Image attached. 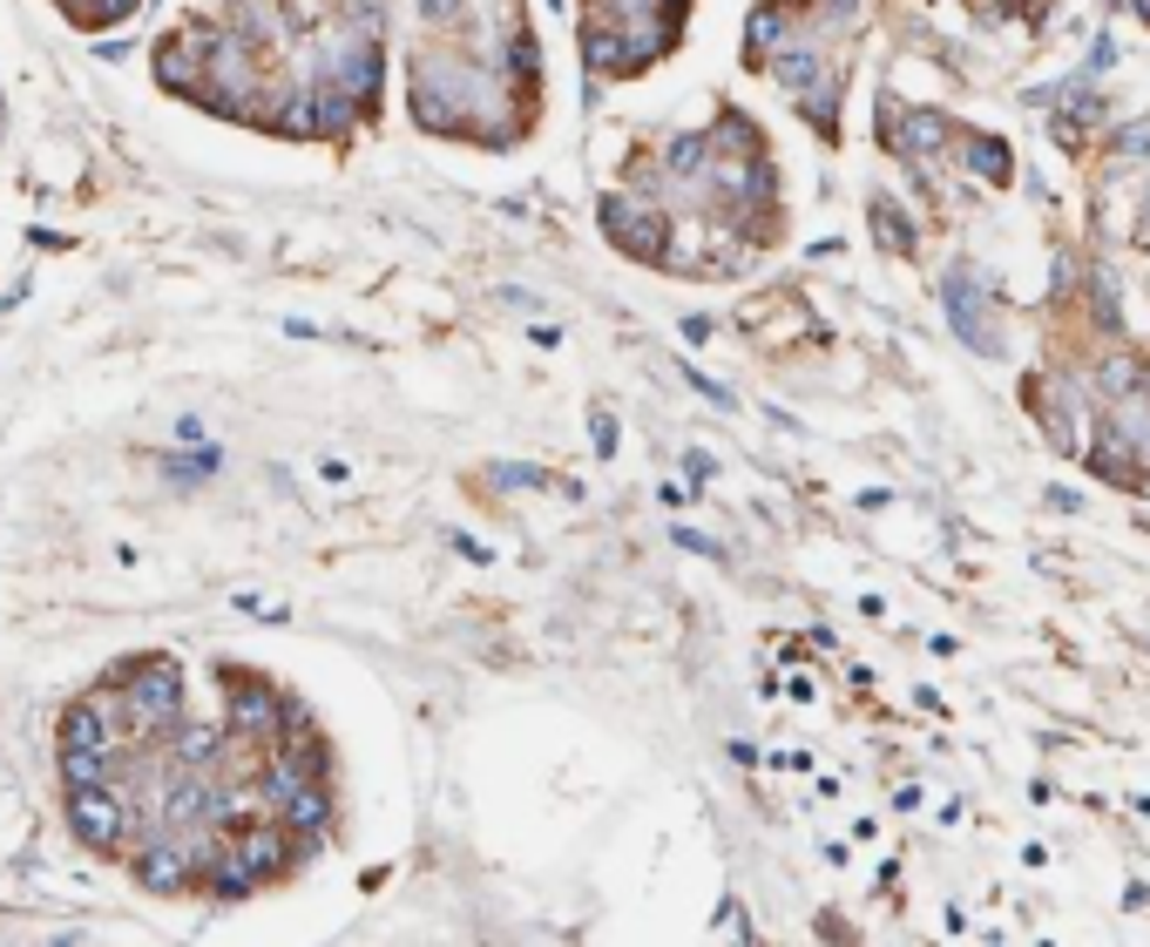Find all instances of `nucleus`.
Returning <instances> with one entry per match:
<instances>
[{
  "label": "nucleus",
  "mask_w": 1150,
  "mask_h": 947,
  "mask_svg": "<svg viewBox=\"0 0 1150 947\" xmlns=\"http://www.w3.org/2000/svg\"><path fill=\"white\" fill-rule=\"evenodd\" d=\"M1130 8H1137V14H1143V21H1150V0H1130Z\"/></svg>",
  "instance_id": "11"
},
{
  "label": "nucleus",
  "mask_w": 1150,
  "mask_h": 947,
  "mask_svg": "<svg viewBox=\"0 0 1150 947\" xmlns=\"http://www.w3.org/2000/svg\"><path fill=\"white\" fill-rule=\"evenodd\" d=\"M1137 379H1143V366H1137V360H1117V366H1103V386H1109V392H1130Z\"/></svg>",
  "instance_id": "6"
},
{
  "label": "nucleus",
  "mask_w": 1150,
  "mask_h": 947,
  "mask_svg": "<svg viewBox=\"0 0 1150 947\" xmlns=\"http://www.w3.org/2000/svg\"><path fill=\"white\" fill-rule=\"evenodd\" d=\"M420 14H426V21H441V14H460V0H420Z\"/></svg>",
  "instance_id": "10"
},
{
  "label": "nucleus",
  "mask_w": 1150,
  "mask_h": 947,
  "mask_svg": "<svg viewBox=\"0 0 1150 947\" xmlns=\"http://www.w3.org/2000/svg\"><path fill=\"white\" fill-rule=\"evenodd\" d=\"M968 163H975V170H988V183H1009V142H995V136H975V142H968Z\"/></svg>",
  "instance_id": "3"
},
{
  "label": "nucleus",
  "mask_w": 1150,
  "mask_h": 947,
  "mask_svg": "<svg viewBox=\"0 0 1150 947\" xmlns=\"http://www.w3.org/2000/svg\"><path fill=\"white\" fill-rule=\"evenodd\" d=\"M508 68L522 75V82H535V68H542V55H535V34H514V42H508Z\"/></svg>",
  "instance_id": "5"
},
{
  "label": "nucleus",
  "mask_w": 1150,
  "mask_h": 947,
  "mask_svg": "<svg viewBox=\"0 0 1150 947\" xmlns=\"http://www.w3.org/2000/svg\"><path fill=\"white\" fill-rule=\"evenodd\" d=\"M603 230H616V244L629 258H663V217H650L644 204H629V196H603Z\"/></svg>",
  "instance_id": "1"
},
{
  "label": "nucleus",
  "mask_w": 1150,
  "mask_h": 947,
  "mask_svg": "<svg viewBox=\"0 0 1150 947\" xmlns=\"http://www.w3.org/2000/svg\"><path fill=\"white\" fill-rule=\"evenodd\" d=\"M947 311H955V326H961V339H968L975 352H1002V332H995V319L975 305V278H968V271H955V278H947Z\"/></svg>",
  "instance_id": "2"
},
{
  "label": "nucleus",
  "mask_w": 1150,
  "mask_h": 947,
  "mask_svg": "<svg viewBox=\"0 0 1150 947\" xmlns=\"http://www.w3.org/2000/svg\"><path fill=\"white\" fill-rule=\"evenodd\" d=\"M874 224L887 230V244H893V251H907V244H914V224H907V217H900V210L887 204V196H880V204H874Z\"/></svg>",
  "instance_id": "4"
},
{
  "label": "nucleus",
  "mask_w": 1150,
  "mask_h": 947,
  "mask_svg": "<svg viewBox=\"0 0 1150 947\" xmlns=\"http://www.w3.org/2000/svg\"><path fill=\"white\" fill-rule=\"evenodd\" d=\"M1124 149H1130V156L1150 149V123H1130V129H1124Z\"/></svg>",
  "instance_id": "9"
},
{
  "label": "nucleus",
  "mask_w": 1150,
  "mask_h": 947,
  "mask_svg": "<svg viewBox=\"0 0 1150 947\" xmlns=\"http://www.w3.org/2000/svg\"><path fill=\"white\" fill-rule=\"evenodd\" d=\"M501 481H508V488H548V474H535V467H501Z\"/></svg>",
  "instance_id": "7"
},
{
  "label": "nucleus",
  "mask_w": 1150,
  "mask_h": 947,
  "mask_svg": "<svg viewBox=\"0 0 1150 947\" xmlns=\"http://www.w3.org/2000/svg\"><path fill=\"white\" fill-rule=\"evenodd\" d=\"M589 433H596V447H603V454L616 447V420H610V413H596V420H589Z\"/></svg>",
  "instance_id": "8"
}]
</instances>
